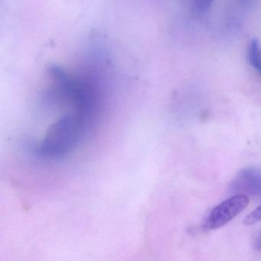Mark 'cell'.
<instances>
[{"label":"cell","mask_w":261,"mask_h":261,"mask_svg":"<svg viewBox=\"0 0 261 261\" xmlns=\"http://www.w3.org/2000/svg\"><path fill=\"white\" fill-rule=\"evenodd\" d=\"M46 100L56 115L32 151L42 159H63L81 147L96 123L99 90L90 76L67 78L49 89Z\"/></svg>","instance_id":"1"},{"label":"cell","mask_w":261,"mask_h":261,"mask_svg":"<svg viewBox=\"0 0 261 261\" xmlns=\"http://www.w3.org/2000/svg\"><path fill=\"white\" fill-rule=\"evenodd\" d=\"M249 203L246 195L236 194L215 207L204 219L202 228L206 231L219 229L244 211Z\"/></svg>","instance_id":"2"},{"label":"cell","mask_w":261,"mask_h":261,"mask_svg":"<svg viewBox=\"0 0 261 261\" xmlns=\"http://www.w3.org/2000/svg\"><path fill=\"white\" fill-rule=\"evenodd\" d=\"M231 193L261 197V169L247 167L241 170L230 186Z\"/></svg>","instance_id":"3"},{"label":"cell","mask_w":261,"mask_h":261,"mask_svg":"<svg viewBox=\"0 0 261 261\" xmlns=\"http://www.w3.org/2000/svg\"><path fill=\"white\" fill-rule=\"evenodd\" d=\"M248 60L249 64L261 75V47L257 40L253 39L248 45Z\"/></svg>","instance_id":"4"},{"label":"cell","mask_w":261,"mask_h":261,"mask_svg":"<svg viewBox=\"0 0 261 261\" xmlns=\"http://www.w3.org/2000/svg\"><path fill=\"white\" fill-rule=\"evenodd\" d=\"M213 2L214 0H193L192 6L193 11L196 13H205L209 9Z\"/></svg>","instance_id":"5"},{"label":"cell","mask_w":261,"mask_h":261,"mask_svg":"<svg viewBox=\"0 0 261 261\" xmlns=\"http://www.w3.org/2000/svg\"><path fill=\"white\" fill-rule=\"evenodd\" d=\"M261 222V205H259L257 208L251 212L244 221V223L246 225H252L254 224L258 223Z\"/></svg>","instance_id":"6"},{"label":"cell","mask_w":261,"mask_h":261,"mask_svg":"<svg viewBox=\"0 0 261 261\" xmlns=\"http://www.w3.org/2000/svg\"><path fill=\"white\" fill-rule=\"evenodd\" d=\"M252 246L256 251L261 253V230L254 234L252 240Z\"/></svg>","instance_id":"7"}]
</instances>
